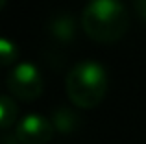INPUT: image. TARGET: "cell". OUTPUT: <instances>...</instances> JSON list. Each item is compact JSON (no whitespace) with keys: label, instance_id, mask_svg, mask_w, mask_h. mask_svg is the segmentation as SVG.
<instances>
[{"label":"cell","instance_id":"obj_3","mask_svg":"<svg viewBox=\"0 0 146 144\" xmlns=\"http://www.w3.org/2000/svg\"><path fill=\"white\" fill-rule=\"evenodd\" d=\"M7 90L15 98L24 102H33L43 94V78L33 63H17L7 74Z\"/></svg>","mask_w":146,"mask_h":144},{"label":"cell","instance_id":"obj_5","mask_svg":"<svg viewBox=\"0 0 146 144\" xmlns=\"http://www.w3.org/2000/svg\"><path fill=\"white\" fill-rule=\"evenodd\" d=\"M76 30H78V26H76L74 17H72L70 13H65V11L56 13L48 20L50 35L56 41H59V43H70L76 37Z\"/></svg>","mask_w":146,"mask_h":144},{"label":"cell","instance_id":"obj_7","mask_svg":"<svg viewBox=\"0 0 146 144\" xmlns=\"http://www.w3.org/2000/svg\"><path fill=\"white\" fill-rule=\"evenodd\" d=\"M17 113H19V109H17L15 100L11 96H7V94H4L0 98V127L2 129H9L15 124V120H17Z\"/></svg>","mask_w":146,"mask_h":144},{"label":"cell","instance_id":"obj_11","mask_svg":"<svg viewBox=\"0 0 146 144\" xmlns=\"http://www.w3.org/2000/svg\"><path fill=\"white\" fill-rule=\"evenodd\" d=\"M6 6V0H0V7H4Z\"/></svg>","mask_w":146,"mask_h":144},{"label":"cell","instance_id":"obj_8","mask_svg":"<svg viewBox=\"0 0 146 144\" xmlns=\"http://www.w3.org/2000/svg\"><path fill=\"white\" fill-rule=\"evenodd\" d=\"M0 59H2L4 67H9L11 63L17 59V46H15L7 37H2V39H0Z\"/></svg>","mask_w":146,"mask_h":144},{"label":"cell","instance_id":"obj_10","mask_svg":"<svg viewBox=\"0 0 146 144\" xmlns=\"http://www.w3.org/2000/svg\"><path fill=\"white\" fill-rule=\"evenodd\" d=\"M4 144H21L17 135H4Z\"/></svg>","mask_w":146,"mask_h":144},{"label":"cell","instance_id":"obj_9","mask_svg":"<svg viewBox=\"0 0 146 144\" xmlns=\"http://www.w3.org/2000/svg\"><path fill=\"white\" fill-rule=\"evenodd\" d=\"M133 6H135L137 15L146 22V0H133Z\"/></svg>","mask_w":146,"mask_h":144},{"label":"cell","instance_id":"obj_1","mask_svg":"<svg viewBox=\"0 0 146 144\" xmlns=\"http://www.w3.org/2000/svg\"><path fill=\"white\" fill-rule=\"evenodd\" d=\"M129 26V13L122 0H91L82 11V28L96 43L122 39Z\"/></svg>","mask_w":146,"mask_h":144},{"label":"cell","instance_id":"obj_4","mask_svg":"<svg viewBox=\"0 0 146 144\" xmlns=\"http://www.w3.org/2000/svg\"><path fill=\"white\" fill-rule=\"evenodd\" d=\"M54 133L56 129H54L52 122L37 113L26 115L15 126V135L21 141V144H46L52 141Z\"/></svg>","mask_w":146,"mask_h":144},{"label":"cell","instance_id":"obj_6","mask_svg":"<svg viewBox=\"0 0 146 144\" xmlns=\"http://www.w3.org/2000/svg\"><path fill=\"white\" fill-rule=\"evenodd\" d=\"M50 122H52V126H54L56 131H59V133H63V135H68V133H74V131L78 129L80 116H78V113H74L70 107L59 105L57 109H54Z\"/></svg>","mask_w":146,"mask_h":144},{"label":"cell","instance_id":"obj_2","mask_svg":"<svg viewBox=\"0 0 146 144\" xmlns=\"http://www.w3.org/2000/svg\"><path fill=\"white\" fill-rule=\"evenodd\" d=\"M67 96L76 107L93 109L106 98L107 72L98 61L85 59L68 70L65 79Z\"/></svg>","mask_w":146,"mask_h":144}]
</instances>
